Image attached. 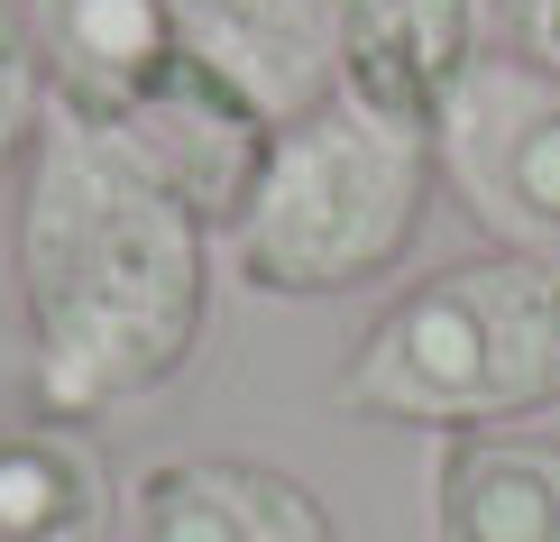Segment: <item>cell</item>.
Masks as SVG:
<instances>
[{
  "instance_id": "cell-1",
  "label": "cell",
  "mask_w": 560,
  "mask_h": 542,
  "mask_svg": "<svg viewBox=\"0 0 560 542\" xmlns=\"http://www.w3.org/2000/svg\"><path fill=\"white\" fill-rule=\"evenodd\" d=\"M19 322L28 405L110 423L202 359L221 240L102 120L46 102L19 157Z\"/></svg>"
},
{
  "instance_id": "cell-2",
  "label": "cell",
  "mask_w": 560,
  "mask_h": 542,
  "mask_svg": "<svg viewBox=\"0 0 560 542\" xmlns=\"http://www.w3.org/2000/svg\"><path fill=\"white\" fill-rule=\"evenodd\" d=\"M340 405L395 433H515L560 405V257L487 249L413 276L359 332Z\"/></svg>"
},
{
  "instance_id": "cell-3",
  "label": "cell",
  "mask_w": 560,
  "mask_h": 542,
  "mask_svg": "<svg viewBox=\"0 0 560 542\" xmlns=\"http://www.w3.org/2000/svg\"><path fill=\"white\" fill-rule=\"evenodd\" d=\"M432 194H441L432 129L368 111L359 92H331L276 129L258 194L221 230V267L248 295H285V303L359 295L413 257Z\"/></svg>"
},
{
  "instance_id": "cell-4",
  "label": "cell",
  "mask_w": 560,
  "mask_h": 542,
  "mask_svg": "<svg viewBox=\"0 0 560 542\" xmlns=\"http://www.w3.org/2000/svg\"><path fill=\"white\" fill-rule=\"evenodd\" d=\"M432 166L478 240L560 257V74L487 46L432 120Z\"/></svg>"
},
{
  "instance_id": "cell-5",
  "label": "cell",
  "mask_w": 560,
  "mask_h": 542,
  "mask_svg": "<svg viewBox=\"0 0 560 542\" xmlns=\"http://www.w3.org/2000/svg\"><path fill=\"white\" fill-rule=\"evenodd\" d=\"M102 129L120 138V148H129L156 184H166V194L194 211L212 240L240 221V203L258 194L267 148H276V120H267V111L221 74V65H202L194 46H184L166 74L138 92L120 120H102Z\"/></svg>"
},
{
  "instance_id": "cell-6",
  "label": "cell",
  "mask_w": 560,
  "mask_h": 542,
  "mask_svg": "<svg viewBox=\"0 0 560 542\" xmlns=\"http://www.w3.org/2000/svg\"><path fill=\"white\" fill-rule=\"evenodd\" d=\"M129 542H340V515L313 478L240 451H184L138 469L129 487Z\"/></svg>"
},
{
  "instance_id": "cell-7",
  "label": "cell",
  "mask_w": 560,
  "mask_h": 542,
  "mask_svg": "<svg viewBox=\"0 0 560 542\" xmlns=\"http://www.w3.org/2000/svg\"><path fill=\"white\" fill-rule=\"evenodd\" d=\"M497 46L487 0H340V92L432 129L459 74Z\"/></svg>"
},
{
  "instance_id": "cell-8",
  "label": "cell",
  "mask_w": 560,
  "mask_h": 542,
  "mask_svg": "<svg viewBox=\"0 0 560 542\" xmlns=\"http://www.w3.org/2000/svg\"><path fill=\"white\" fill-rule=\"evenodd\" d=\"M175 28L276 129L340 92V0H175Z\"/></svg>"
},
{
  "instance_id": "cell-9",
  "label": "cell",
  "mask_w": 560,
  "mask_h": 542,
  "mask_svg": "<svg viewBox=\"0 0 560 542\" xmlns=\"http://www.w3.org/2000/svg\"><path fill=\"white\" fill-rule=\"evenodd\" d=\"M129 487L92 423L28 414L0 433V542H102Z\"/></svg>"
},
{
  "instance_id": "cell-10",
  "label": "cell",
  "mask_w": 560,
  "mask_h": 542,
  "mask_svg": "<svg viewBox=\"0 0 560 542\" xmlns=\"http://www.w3.org/2000/svg\"><path fill=\"white\" fill-rule=\"evenodd\" d=\"M441 542H560V441L542 433H459L432 469Z\"/></svg>"
},
{
  "instance_id": "cell-11",
  "label": "cell",
  "mask_w": 560,
  "mask_h": 542,
  "mask_svg": "<svg viewBox=\"0 0 560 542\" xmlns=\"http://www.w3.org/2000/svg\"><path fill=\"white\" fill-rule=\"evenodd\" d=\"M56 102L46 83V37H37V0H0V175L28 157V138Z\"/></svg>"
},
{
  "instance_id": "cell-12",
  "label": "cell",
  "mask_w": 560,
  "mask_h": 542,
  "mask_svg": "<svg viewBox=\"0 0 560 542\" xmlns=\"http://www.w3.org/2000/svg\"><path fill=\"white\" fill-rule=\"evenodd\" d=\"M487 28H497L505 56L560 74V0H487Z\"/></svg>"
}]
</instances>
